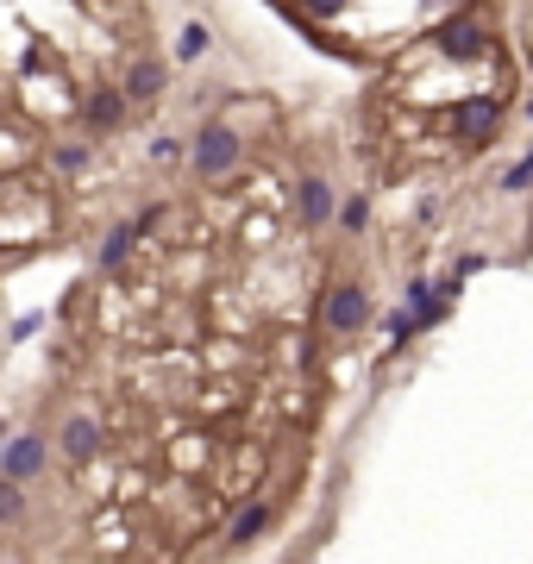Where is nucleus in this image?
Listing matches in <instances>:
<instances>
[{
	"label": "nucleus",
	"mask_w": 533,
	"mask_h": 564,
	"mask_svg": "<svg viewBox=\"0 0 533 564\" xmlns=\"http://www.w3.org/2000/svg\"><path fill=\"white\" fill-rule=\"evenodd\" d=\"M433 44H439V51H446L452 63H471V57H483V51H490V38H483V26H477V19H446V26L433 32Z\"/></svg>",
	"instance_id": "obj_5"
},
{
	"label": "nucleus",
	"mask_w": 533,
	"mask_h": 564,
	"mask_svg": "<svg viewBox=\"0 0 533 564\" xmlns=\"http://www.w3.org/2000/svg\"><path fill=\"white\" fill-rule=\"evenodd\" d=\"M402 295H408V308H421V314H427V326L446 320V308H439V295H433V282H427V276H414Z\"/></svg>",
	"instance_id": "obj_13"
},
{
	"label": "nucleus",
	"mask_w": 533,
	"mask_h": 564,
	"mask_svg": "<svg viewBox=\"0 0 533 564\" xmlns=\"http://www.w3.org/2000/svg\"><path fill=\"white\" fill-rule=\"evenodd\" d=\"M502 188H508V195H527V188H533V151H527L521 163H508V170H502Z\"/></svg>",
	"instance_id": "obj_15"
},
{
	"label": "nucleus",
	"mask_w": 533,
	"mask_h": 564,
	"mask_svg": "<svg viewBox=\"0 0 533 564\" xmlns=\"http://www.w3.org/2000/svg\"><path fill=\"white\" fill-rule=\"evenodd\" d=\"M527 120H533V101H527Z\"/></svg>",
	"instance_id": "obj_21"
},
{
	"label": "nucleus",
	"mask_w": 533,
	"mask_h": 564,
	"mask_svg": "<svg viewBox=\"0 0 533 564\" xmlns=\"http://www.w3.org/2000/svg\"><path fill=\"white\" fill-rule=\"evenodd\" d=\"M295 214H301V226H327V220H339V207H333V182L308 176V182L295 188Z\"/></svg>",
	"instance_id": "obj_7"
},
{
	"label": "nucleus",
	"mask_w": 533,
	"mask_h": 564,
	"mask_svg": "<svg viewBox=\"0 0 533 564\" xmlns=\"http://www.w3.org/2000/svg\"><path fill=\"white\" fill-rule=\"evenodd\" d=\"M57 445H63V458H76V464L101 458V420H88V414H69V420H63V433H57Z\"/></svg>",
	"instance_id": "obj_6"
},
{
	"label": "nucleus",
	"mask_w": 533,
	"mask_h": 564,
	"mask_svg": "<svg viewBox=\"0 0 533 564\" xmlns=\"http://www.w3.org/2000/svg\"><path fill=\"white\" fill-rule=\"evenodd\" d=\"M44 464H51V452H44L38 433H13L7 452H0V483H38Z\"/></svg>",
	"instance_id": "obj_2"
},
{
	"label": "nucleus",
	"mask_w": 533,
	"mask_h": 564,
	"mask_svg": "<svg viewBox=\"0 0 533 564\" xmlns=\"http://www.w3.org/2000/svg\"><path fill=\"white\" fill-rule=\"evenodd\" d=\"M38 326H44V314H26V320H19V326H13V345H26V339L38 333Z\"/></svg>",
	"instance_id": "obj_19"
},
{
	"label": "nucleus",
	"mask_w": 533,
	"mask_h": 564,
	"mask_svg": "<svg viewBox=\"0 0 533 564\" xmlns=\"http://www.w3.org/2000/svg\"><path fill=\"white\" fill-rule=\"evenodd\" d=\"M120 113H126V88L120 94H113V88L88 94V132H113V126H120Z\"/></svg>",
	"instance_id": "obj_9"
},
{
	"label": "nucleus",
	"mask_w": 533,
	"mask_h": 564,
	"mask_svg": "<svg viewBox=\"0 0 533 564\" xmlns=\"http://www.w3.org/2000/svg\"><path fill=\"white\" fill-rule=\"evenodd\" d=\"M138 232H145L138 220H126V226H113V232H107V245H101V270H120V264H126V251L138 245Z\"/></svg>",
	"instance_id": "obj_10"
},
{
	"label": "nucleus",
	"mask_w": 533,
	"mask_h": 564,
	"mask_svg": "<svg viewBox=\"0 0 533 564\" xmlns=\"http://www.w3.org/2000/svg\"><path fill=\"white\" fill-rule=\"evenodd\" d=\"M207 51H214V32H207L201 19H189V26H182V38H176V57L195 63V57H207Z\"/></svg>",
	"instance_id": "obj_12"
},
{
	"label": "nucleus",
	"mask_w": 533,
	"mask_h": 564,
	"mask_svg": "<svg viewBox=\"0 0 533 564\" xmlns=\"http://www.w3.org/2000/svg\"><path fill=\"white\" fill-rule=\"evenodd\" d=\"M239 132L233 126H220V120H207L195 138H189V163H195V176L201 182H214V176H233L239 170Z\"/></svg>",
	"instance_id": "obj_1"
},
{
	"label": "nucleus",
	"mask_w": 533,
	"mask_h": 564,
	"mask_svg": "<svg viewBox=\"0 0 533 564\" xmlns=\"http://www.w3.org/2000/svg\"><path fill=\"white\" fill-rule=\"evenodd\" d=\"M308 7H314V13H327V19H333V13H345V0H308Z\"/></svg>",
	"instance_id": "obj_20"
},
{
	"label": "nucleus",
	"mask_w": 533,
	"mask_h": 564,
	"mask_svg": "<svg viewBox=\"0 0 533 564\" xmlns=\"http://www.w3.org/2000/svg\"><path fill=\"white\" fill-rule=\"evenodd\" d=\"M452 132L458 138H490V132H502V101H490V94H471V101H458L452 107Z\"/></svg>",
	"instance_id": "obj_4"
},
{
	"label": "nucleus",
	"mask_w": 533,
	"mask_h": 564,
	"mask_svg": "<svg viewBox=\"0 0 533 564\" xmlns=\"http://www.w3.org/2000/svg\"><path fill=\"white\" fill-rule=\"evenodd\" d=\"M264 527H270V508H264V502H251V508L233 514V533H226V539H233V546H251V539H258Z\"/></svg>",
	"instance_id": "obj_11"
},
{
	"label": "nucleus",
	"mask_w": 533,
	"mask_h": 564,
	"mask_svg": "<svg viewBox=\"0 0 533 564\" xmlns=\"http://www.w3.org/2000/svg\"><path fill=\"white\" fill-rule=\"evenodd\" d=\"M364 220H370V207H364L358 195H352V201H345V207H339V226H345V232H358Z\"/></svg>",
	"instance_id": "obj_17"
},
{
	"label": "nucleus",
	"mask_w": 533,
	"mask_h": 564,
	"mask_svg": "<svg viewBox=\"0 0 533 564\" xmlns=\"http://www.w3.org/2000/svg\"><path fill=\"white\" fill-rule=\"evenodd\" d=\"M383 326H389V339H396V345H408V339H421L427 314H421V308H396V314H389Z\"/></svg>",
	"instance_id": "obj_14"
},
{
	"label": "nucleus",
	"mask_w": 533,
	"mask_h": 564,
	"mask_svg": "<svg viewBox=\"0 0 533 564\" xmlns=\"http://www.w3.org/2000/svg\"><path fill=\"white\" fill-rule=\"evenodd\" d=\"M164 82H170L164 63H157V57H138V63L126 69V101H157V94H164Z\"/></svg>",
	"instance_id": "obj_8"
},
{
	"label": "nucleus",
	"mask_w": 533,
	"mask_h": 564,
	"mask_svg": "<svg viewBox=\"0 0 533 564\" xmlns=\"http://www.w3.org/2000/svg\"><path fill=\"white\" fill-rule=\"evenodd\" d=\"M320 320H327V333H358V326L370 320V295L358 289V282H333L327 308H320Z\"/></svg>",
	"instance_id": "obj_3"
},
{
	"label": "nucleus",
	"mask_w": 533,
	"mask_h": 564,
	"mask_svg": "<svg viewBox=\"0 0 533 564\" xmlns=\"http://www.w3.org/2000/svg\"><path fill=\"white\" fill-rule=\"evenodd\" d=\"M19 489H26V483H7V489H0V521H19Z\"/></svg>",
	"instance_id": "obj_18"
},
{
	"label": "nucleus",
	"mask_w": 533,
	"mask_h": 564,
	"mask_svg": "<svg viewBox=\"0 0 533 564\" xmlns=\"http://www.w3.org/2000/svg\"><path fill=\"white\" fill-rule=\"evenodd\" d=\"M51 163H57L63 176H82V170H88V151H82V145H57V151H51Z\"/></svg>",
	"instance_id": "obj_16"
}]
</instances>
